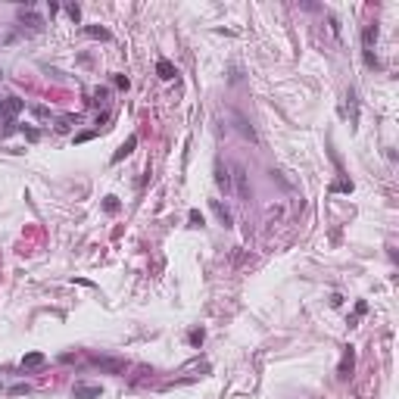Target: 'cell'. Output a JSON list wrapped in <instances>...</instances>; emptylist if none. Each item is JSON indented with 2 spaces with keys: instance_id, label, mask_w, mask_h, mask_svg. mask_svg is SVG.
I'll use <instances>...</instances> for the list:
<instances>
[{
  "instance_id": "cell-7",
  "label": "cell",
  "mask_w": 399,
  "mask_h": 399,
  "mask_svg": "<svg viewBox=\"0 0 399 399\" xmlns=\"http://www.w3.org/2000/svg\"><path fill=\"white\" fill-rule=\"evenodd\" d=\"M44 362H47V356H44V353H28L25 359H22V368H41Z\"/></svg>"
},
{
  "instance_id": "cell-3",
  "label": "cell",
  "mask_w": 399,
  "mask_h": 399,
  "mask_svg": "<svg viewBox=\"0 0 399 399\" xmlns=\"http://www.w3.org/2000/svg\"><path fill=\"white\" fill-rule=\"evenodd\" d=\"M100 387L97 384H75V390H72V396L75 399H100Z\"/></svg>"
},
{
  "instance_id": "cell-12",
  "label": "cell",
  "mask_w": 399,
  "mask_h": 399,
  "mask_svg": "<svg viewBox=\"0 0 399 399\" xmlns=\"http://www.w3.org/2000/svg\"><path fill=\"white\" fill-rule=\"evenodd\" d=\"M88 34H91V38H103V41L109 38V31H106V28H97V25H91V28H88Z\"/></svg>"
},
{
  "instance_id": "cell-15",
  "label": "cell",
  "mask_w": 399,
  "mask_h": 399,
  "mask_svg": "<svg viewBox=\"0 0 399 399\" xmlns=\"http://www.w3.org/2000/svg\"><path fill=\"white\" fill-rule=\"evenodd\" d=\"M191 225H194V228H200V225H203V215H200L197 209H191Z\"/></svg>"
},
{
  "instance_id": "cell-9",
  "label": "cell",
  "mask_w": 399,
  "mask_h": 399,
  "mask_svg": "<svg viewBox=\"0 0 399 399\" xmlns=\"http://www.w3.org/2000/svg\"><path fill=\"white\" fill-rule=\"evenodd\" d=\"M134 147H137V137L131 134V137H128V140H125V144L119 147V153H115V156H112V162H119V159H125V156H128V153H131V150H134Z\"/></svg>"
},
{
  "instance_id": "cell-10",
  "label": "cell",
  "mask_w": 399,
  "mask_h": 399,
  "mask_svg": "<svg viewBox=\"0 0 399 399\" xmlns=\"http://www.w3.org/2000/svg\"><path fill=\"white\" fill-rule=\"evenodd\" d=\"M212 209H215V215H218V221H221V225H225V228H231V212H228V209L218 203V200H212Z\"/></svg>"
},
{
  "instance_id": "cell-16",
  "label": "cell",
  "mask_w": 399,
  "mask_h": 399,
  "mask_svg": "<svg viewBox=\"0 0 399 399\" xmlns=\"http://www.w3.org/2000/svg\"><path fill=\"white\" fill-rule=\"evenodd\" d=\"M191 343H194V346L203 343V331H191Z\"/></svg>"
},
{
  "instance_id": "cell-14",
  "label": "cell",
  "mask_w": 399,
  "mask_h": 399,
  "mask_svg": "<svg viewBox=\"0 0 399 399\" xmlns=\"http://www.w3.org/2000/svg\"><path fill=\"white\" fill-rule=\"evenodd\" d=\"M103 206H106V212H119V200H115V197H106Z\"/></svg>"
},
{
  "instance_id": "cell-11",
  "label": "cell",
  "mask_w": 399,
  "mask_h": 399,
  "mask_svg": "<svg viewBox=\"0 0 399 399\" xmlns=\"http://www.w3.org/2000/svg\"><path fill=\"white\" fill-rule=\"evenodd\" d=\"M156 72H159V78L169 81V78H175V66H172L169 60H159V63H156Z\"/></svg>"
},
{
  "instance_id": "cell-4",
  "label": "cell",
  "mask_w": 399,
  "mask_h": 399,
  "mask_svg": "<svg viewBox=\"0 0 399 399\" xmlns=\"http://www.w3.org/2000/svg\"><path fill=\"white\" fill-rule=\"evenodd\" d=\"M22 106H25L22 100L6 97V100H0V115H19V112H22Z\"/></svg>"
},
{
  "instance_id": "cell-6",
  "label": "cell",
  "mask_w": 399,
  "mask_h": 399,
  "mask_svg": "<svg viewBox=\"0 0 399 399\" xmlns=\"http://www.w3.org/2000/svg\"><path fill=\"white\" fill-rule=\"evenodd\" d=\"M215 181H218V187H225V194H231V175H228V169L221 166H215Z\"/></svg>"
},
{
  "instance_id": "cell-1",
  "label": "cell",
  "mask_w": 399,
  "mask_h": 399,
  "mask_svg": "<svg viewBox=\"0 0 399 399\" xmlns=\"http://www.w3.org/2000/svg\"><path fill=\"white\" fill-rule=\"evenodd\" d=\"M234 175H231V191L237 194V200H250V184H246V172H243V166H234L231 169Z\"/></svg>"
},
{
  "instance_id": "cell-2",
  "label": "cell",
  "mask_w": 399,
  "mask_h": 399,
  "mask_svg": "<svg viewBox=\"0 0 399 399\" xmlns=\"http://www.w3.org/2000/svg\"><path fill=\"white\" fill-rule=\"evenodd\" d=\"M91 362H94L97 368L109 371V374H125V362H122V359H100V356H94Z\"/></svg>"
},
{
  "instance_id": "cell-5",
  "label": "cell",
  "mask_w": 399,
  "mask_h": 399,
  "mask_svg": "<svg viewBox=\"0 0 399 399\" xmlns=\"http://www.w3.org/2000/svg\"><path fill=\"white\" fill-rule=\"evenodd\" d=\"M353 362H356V353H353V346H346L343 362H340V368H337V374H340V378H349V371H353Z\"/></svg>"
},
{
  "instance_id": "cell-8",
  "label": "cell",
  "mask_w": 399,
  "mask_h": 399,
  "mask_svg": "<svg viewBox=\"0 0 399 399\" xmlns=\"http://www.w3.org/2000/svg\"><path fill=\"white\" fill-rule=\"evenodd\" d=\"M234 122H237V131H240V134H243L246 140H253V144H256V131H253L250 125H246V119H240V115L234 112Z\"/></svg>"
},
{
  "instance_id": "cell-13",
  "label": "cell",
  "mask_w": 399,
  "mask_h": 399,
  "mask_svg": "<svg viewBox=\"0 0 399 399\" xmlns=\"http://www.w3.org/2000/svg\"><path fill=\"white\" fill-rule=\"evenodd\" d=\"M331 191H343V194H349V191H353V181H337V184H331Z\"/></svg>"
}]
</instances>
